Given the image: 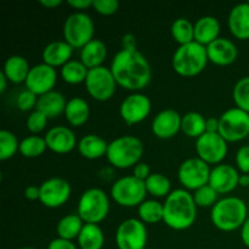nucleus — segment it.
Instances as JSON below:
<instances>
[{
	"instance_id": "nucleus-1",
	"label": "nucleus",
	"mask_w": 249,
	"mask_h": 249,
	"mask_svg": "<svg viewBox=\"0 0 249 249\" xmlns=\"http://www.w3.org/2000/svg\"><path fill=\"white\" fill-rule=\"evenodd\" d=\"M109 68L117 84L129 91L138 92L145 89L152 78L150 63L139 50L118 51Z\"/></svg>"
},
{
	"instance_id": "nucleus-2",
	"label": "nucleus",
	"mask_w": 249,
	"mask_h": 249,
	"mask_svg": "<svg viewBox=\"0 0 249 249\" xmlns=\"http://www.w3.org/2000/svg\"><path fill=\"white\" fill-rule=\"evenodd\" d=\"M163 223L175 231L187 230L196 221L197 206L194 196L185 189L170 192L163 203Z\"/></svg>"
},
{
	"instance_id": "nucleus-3",
	"label": "nucleus",
	"mask_w": 249,
	"mask_h": 249,
	"mask_svg": "<svg viewBox=\"0 0 249 249\" xmlns=\"http://www.w3.org/2000/svg\"><path fill=\"white\" fill-rule=\"evenodd\" d=\"M247 219L248 206L238 197H224L212 207V224L224 232H231L241 229Z\"/></svg>"
},
{
	"instance_id": "nucleus-4",
	"label": "nucleus",
	"mask_w": 249,
	"mask_h": 249,
	"mask_svg": "<svg viewBox=\"0 0 249 249\" xmlns=\"http://www.w3.org/2000/svg\"><path fill=\"white\" fill-rule=\"evenodd\" d=\"M207 48L197 41L180 45L175 50L172 65L175 72L185 78H192L202 73L208 63Z\"/></svg>"
},
{
	"instance_id": "nucleus-5",
	"label": "nucleus",
	"mask_w": 249,
	"mask_h": 249,
	"mask_svg": "<svg viewBox=\"0 0 249 249\" xmlns=\"http://www.w3.org/2000/svg\"><path fill=\"white\" fill-rule=\"evenodd\" d=\"M142 155V141L134 135H123L108 143L106 157L117 169H126L140 163Z\"/></svg>"
},
{
	"instance_id": "nucleus-6",
	"label": "nucleus",
	"mask_w": 249,
	"mask_h": 249,
	"mask_svg": "<svg viewBox=\"0 0 249 249\" xmlns=\"http://www.w3.org/2000/svg\"><path fill=\"white\" fill-rule=\"evenodd\" d=\"M109 213V198L104 190L91 187L83 192L78 202V215L85 224L100 223L107 218Z\"/></svg>"
},
{
	"instance_id": "nucleus-7",
	"label": "nucleus",
	"mask_w": 249,
	"mask_h": 249,
	"mask_svg": "<svg viewBox=\"0 0 249 249\" xmlns=\"http://www.w3.org/2000/svg\"><path fill=\"white\" fill-rule=\"evenodd\" d=\"M95 24L91 17L85 12H73L66 18L63 24V40L73 49L82 50L94 39Z\"/></svg>"
},
{
	"instance_id": "nucleus-8",
	"label": "nucleus",
	"mask_w": 249,
	"mask_h": 249,
	"mask_svg": "<svg viewBox=\"0 0 249 249\" xmlns=\"http://www.w3.org/2000/svg\"><path fill=\"white\" fill-rule=\"evenodd\" d=\"M145 181H141L134 175H128L117 180L111 187V197L117 204L125 208L139 207L146 201Z\"/></svg>"
},
{
	"instance_id": "nucleus-9",
	"label": "nucleus",
	"mask_w": 249,
	"mask_h": 249,
	"mask_svg": "<svg viewBox=\"0 0 249 249\" xmlns=\"http://www.w3.org/2000/svg\"><path fill=\"white\" fill-rule=\"evenodd\" d=\"M117 85L118 84L112 74L111 68H107L105 66L89 70L88 77L85 79L87 92L99 102L111 100L116 92Z\"/></svg>"
},
{
	"instance_id": "nucleus-10",
	"label": "nucleus",
	"mask_w": 249,
	"mask_h": 249,
	"mask_svg": "<svg viewBox=\"0 0 249 249\" xmlns=\"http://www.w3.org/2000/svg\"><path fill=\"white\" fill-rule=\"evenodd\" d=\"M219 134L228 142H238L249 136V113L233 107L219 118Z\"/></svg>"
},
{
	"instance_id": "nucleus-11",
	"label": "nucleus",
	"mask_w": 249,
	"mask_h": 249,
	"mask_svg": "<svg viewBox=\"0 0 249 249\" xmlns=\"http://www.w3.org/2000/svg\"><path fill=\"white\" fill-rule=\"evenodd\" d=\"M211 170L208 163L202 160L201 158H189L180 164L179 170H178V178L185 190L196 191L202 186L208 185Z\"/></svg>"
},
{
	"instance_id": "nucleus-12",
	"label": "nucleus",
	"mask_w": 249,
	"mask_h": 249,
	"mask_svg": "<svg viewBox=\"0 0 249 249\" xmlns=\"http://www.w3.org/2000/svg\"><path fill=\"white\" fill-rule=\"evenodd\" d=\"M147 238V229L140 219H126L117 228L116 245L118 249H145Z\"/></svg>"
},
{
	"instance_id": "nucleus-13",
	"label": "nucleus",
	"mask_w": 249,
	"mask_h": 249,
	"mask_svg": "<svg viewBox=\"0 0 249 249\" xmlns=\"http://www.w3.org/2000/svg\"><path fill=\"white\" fill-rule=\"evenodd\" d=\"M196 152L198 158L209 165L221 164L228 155V141L219 133H204L196 140Z\"/></svg>"
},
{
	"instance_id": "nucleus-14",
	"label": "nucleus",
	"mask_w": 249,
	"mask_h": 249,
	"mask_svg": "<svg viewBox=\"0 0 249 249\" xmlns=\"http://www.w3.org/2000/svg\"><path fill=\"white\" fill-rule=\"evenodd\" d=\"M71 184L62 178H50L40 185V203L46 208H60L70 199Z\"/></svg>"
},
{
	"instance_id": "nucleus-15",
	"label": "nucleus",
	"mask_w": 249,
	"mask_h": 249,
	"mask_svg": "<svg viewBox=\"0 0 249 249\" xmlns=\"http://www.w3.org/2000/svg\"><path fill=\"white\" fill-rule=\"evenodd\" d=\"M152 102L141 92H134L123 100L119 107V114L128 125H134L145 121L151 113Z\"/></svg>"
},
{
	"instance_id": "nucleus-16",
	"label": "nucleus",
	"mask_w": 249,
	"mask_h": 249,
	"mask_svg": "<svg viewBox=\"0 0 249 249\" xmlns=\"http://www.w3.org/2000/svg\"><path fill=\"white\" fill-rule=\"evenodd\" d=\"M56 80H57L56 68L43 62L31 68L24 85L27 90L34 92L38 96H41L46 92L53 91Z\"/></svg>"
},
{
	"instance_id": "nucleus-17",
	"label": "nucleus",
	"mask_w": 249,
	"mask_h": 249,
	"mask_svg": "<svg viewBox=\"0 0 249 249\" xmlns=\"http://www.w3.org/2000/svg\"><path fill=\"white\" fill-rule=\"evenodd\" d=\"M182 116L175 109L168 108L158 112L152 121V133L156 138L168 140L172 139L181 130Z\"/></svg>"
},
{
	"instance_id": "nucleus-18",
	"label": "nucleus",
	"mask_w": 249,
	"mask_h": 249,
	"mask_svg": "<svg viewBox=\"0 0 249 249\" xmlns=\"http://www.w3.org/2000/svg\"><path fill=\"white\" fill-rule=\"evenodd\" d=\"M240 174L233 165L221 163L211 170L208 185H211L218 195H228L238 186Z\"/></svg>"
},
{
	"instance_id": "nucleus-19",
	"label": "nucleus",
	"mask_w": 249,
	"mask_h": 249,
	"mask_svg": "<svg viewBox=\"0 0 249 249\" xmlns=\"http://www.w3.org/2000/svg\"><path fill=\"white\" fill-rule=\"evenodd\" d=\"M46 146L53 152L66 155L73 151L77 146V136L72 129L63 125L53 126L44 136Z\"/></svg>"
},
{
	"instance_id": "nucleus-20",
	"label": "nucleus",
	"mask_w": 249,
	"mask_h": 249,
	"mask_svg": "<svg viewBox=\"0 0 249 249\" xmlns=\"http://www.w3.org/2000/svg\"><path fill=\"white\" fill-rule=\"evenodd\" d=\"M206 48L208 60L216 66H230L237 60V46L228 38H218Z\"/></svg>"
},
{
	"instance_id": "nucleus-21",
	"label": "nucleus",
	"mask_w": 249,
	"mask_h": 249,
	"mask_svg": "<svg viewBox=\"0 0 249 249\" xmlns=\"http://www.w3.org/2000/svg\"><path fill=\"white\" fill-rule=\"evenodd\" d=\"M228 26L230 33L240 40L249 39V2H241L233 6L229 14Z\"/></svg>"
},
{
	"instance_id": "nucleus-22",
	"label": "nucleus",
	"mask_w": 249,
	"mask_h": 249,
	"mask_svg": "<svg viewBox=\"0 0 249 249\" xmlns=\"http://www.w3.org/2000/svg\"><path fill=\"white\" fill-rule=\"evenodd\" d=\"M74 49L65 40H55L49 43L43 50V62L53 68L61 67L70 62Z\"/></svg>"
},
{
	"instance_id": "nucleus-23",
	"label": "nucleus",
	"mask_w": 249,
	"mask_h": 249,
	"mask_svg": "<svg viewBox=\"0 0 249 249\" xmlns=\"http://www.w3.org/2000/svg\"><path fill=\"white\" fill-rule=\"evenodd\" d=\"M220 33V23L214 16H203L198 18L195 23V41L203 46L216 40Z\"/></svg>"
},
{
	"instance_id": "nucleus-24",
	"label": "nucleus",
	"mask_w": 249,
	"mask_h": 249,
	"mask_svg": "<svg viewBox=\"0 0 249 249\" xmlns=\"http://www.w3.org/2000/svg\"><path fill=\"white\" fill-rule=\"evenodd\" d=\"M67 102L68 101L61 92L53 90V91L46 92V94L38 97V104H36V109L45 114L48 118H56L60 114H65Z\"/></svg>"
},
{
	"instance_id": "nucleus-25",
	"label": "nucleus",
	"mask_w": 249,
	"mask_h": 249,
	"mask_svg": "<svg viewBox=\"0 0 249 249\" xmlns=\"http://www.w3.org/2000/svg\"><path fill=\"white\" fill-rule=\"evenodd\" d=\"M108 143L101 136L95 134H88L83 136L78 142V151L87 160H99L107 155Z\"/></svg>"
},
{
	"instance_id": "nucleus-26",
	"label": "nucleus",
	"mask_w": 249,
	"mask_h": 249,
	"mask_svg": "<svg viewBox=\"0 0 249 249\" xmlns=\"http://www.w3.org/2000/svg\"><path fill=\"white\" fill-rule=\"evenodd\" d=\"M31 68L28 61L23 56L12 55L6 58L1 72L4 73L9 82L14 84H21L26 82Z\"/></svg>"
},
{
	"instance_id": "nucleus-27",
	"label": "nucleus",
	"mask_w": 249,
	"mask_h": 249,
	"mask_svg": "<svg viewBox=\"0 0 249 249\" xmlns=\"http://www.w3.org/2000/svg\"><path fill=\"white\" fill-rule=\"evenodd\" d=\"M107 57V46L100 39H92L80 50V61L87 66L88 70L102 66Z\"/></svg>"
},
{
	"instance_id": "nucleus-28",
	"label": "nucleus",
	"mask_w": 249,
	"mask_h": 249,
	"mask_svg": "<svg viewBox=\"0 0 249 249\" xmlns=\"http://www.w3.org/2000/svg\"><path fill=\"white\" fill-rule=\"evenodd\" d=\"M65 117L72 126L79 128L84 125L90 117V107L87 100L83 97H72L68 100Z\"/></svg>"
},
{
	"instance_id": "nucleus-29",
	"label": "nucleus",
	"mask_w": 249,
	"mask_h": 249,
	"mask_svg": "<svg viewBox=\"0 0 249 249\" xmlns=\"http://www.w3.org/2000/svg\"><path fill=\"white\" fill-rule=\"evenodd\" d=\"M77 240L80 249H102L105 243L104 231L99 225L84 224Z\"/></svg>"
},
{
	"instance_id": "nucleus-30",
	"label": "nucleus",
	"mask_w": 249,
	"mask_h": 249,
	"mask_svg": "<svg viewBox=\"0 0 249 249\" xmlns=\"http://www.w3.org/2000/svg\"><path fill=\"white\" fill-rule=\"evenodd\" d=\"M84 224L85 223L78 214H68L60 219L56 226V232L60 238L73 241L74 238H78L79 233L82 232Z\"/></svg>"
},
{
	"instance_id": "nucleus-31",
	"label": "nucleus",
	"mask_w": 249,
	"mask_h": 249,
	"mask_svg": "<svg viewBox=\"0 0 249 249\" xmlns=\"http://www.w3.org/2000/svg\"><path fill=\"white\" fill-rule=\"evenodd\" d=\"M206 122L207 118H204L203 114L199 112H187L182 116L181 131L189 138L197 140L206 133Z\"/></svg>"
},
{
	"instance_id": "nucleus-32",
	"label": "nucleus",
	"mask_w": 249,
	"mask_h": 249,
	"mask_svg": "<svg viewBox=\"0 0 249 249\" xmlns=\"http://www.w3.org/2000/svg\"><path fill=\"white\" fill-rule=\"evenodd\" d=\"M89 70L87 66L78 60H71L61 68V78L67 84L75 85L80 83H85Z\"/></svg>"
},
{
	"instance_id": "nucleus-33",
	"label": "nucleus",
	"mask_w": 249,
	"mask_h": 249,
	"mask_svg": "<svg viewBox=\"0 0 249 249\" xmlns=\"http://www.w3.org/2000/svg\"><path fill=\"white\" fill-rule=\"evenodd\" d=\"M138 214L143 224H157L163 221L164 208L163 204L156 199H146L138 207Z\"/></svg>"
},
{
	"instance_id": "nucleus-34",
	"label": "nucleus",
	"mask_w": 249,
	"mask_h": 249,
	"mask_svg": "<svg viewBox=\"0 0 249 249\" xmlns=\"http://www.w3.org/2000/svg\"><path fill=\"white\" fill-rule=\"evenodd\" d=\"M170 32L179 46L195 41V24L185 17L175 19L170 27Z\"/></svg>"
},
{
	"instance_id": "nucleus-35",
	"label": "nucleus",
	"mask_w": 249,
	"mask_h": 249,
	"mask_svg": "<svg viewBox=\"0 0 249 249\" xmlns=\"http://www.w3.org/2000/svg\"><path fill=\"white\" fill-rule=\"evenodd\" d=\"M145 185L147 194H150L153 197H158V198H160V197L167 198L168 195L172 192L170 191V187H172L170 180L160 173H152L146 179Z\"/></svg>"
},
{
	"instance_id": "nucleus-36",
	"label": "nucleus",
	"mask_w": 249,
	"mask_h": 249,
	"mask_svg": "<svg viewBox=\"0 0 249 249\" xmlns=\"http://www.w3.org/2000/svg\"><path fill=\"white\" fill-rule=\"evenodd\" d=\"M48 148L46 141L40 136H27L19 142V152L26 158H36L43 155Z\"/></svg>"
},
{
	"instance_id": "nucleus-37",
	"label": "nucleus",
	"mask_w": 249,
	"mask_h": 249,
	"mask_svg": "<svg viewBox=\"0 0 249 249\" xmlns=\"http://www.w3.org/2000/svg\"><path fill=\"white\" fill-rule=\"evenodd\" d=\"M17 151H19L17 136L6 129L0 130V160L5 162L10 160L16 155Z\"/></svg>"
},
{
	"instance_id": "nucleus-38",
	"label": "nucleus",
	"mask_w": 249,
	"mask_h": 249,
	"mask_svg": "<svg viewBox=\"0 0 249 249\" xmlns=\"http://www.w3.org/2000/svg\"><path fill=\"white\" fill-rule=\"evenodd\" d=\"M233 101L236 107L249 113V77H243L233 87Z\"/></svg>"
},
{
	"instance_id": "nucleus-39",
	"label": "nucleus",
	"mask_w": 249,
	"mask_h": 249,
	"mask_svg": "<svg viewBox=\"0 0 249 249\" xmlns=\"http://www.w3.org/2000/svg\"><path fill=\"white\" fill-rule=\"evenodd\" d=\"M195 199V203L197 207H213L218 202V194L211 185L202 186L201 189L196 190L192 195Z\"/></svg>"
},
{
	"instance_id": "nucleus-40",
	"label": "nucleus",
	"mask_w": 249,
	"mask_h": 249,
	"mask_svg": "<svg viewBox=\"0 0 249 249\" xmlns=\"http://www.w3.org/2000/svg\"><path fill=\"white\" fill-rule=\"evenodd\" d=\"M48 121L49 118L45 116V114L36 109V111L32 112V113L29 114L28 118H27V122H26L27 129H28L32 134L36 135V134L41 133V131L45 129L46 124H48Z\"/></svg>"
},
{
	"instance_id": "nucleus-41",
	"label": "nucleus",
	"mask_w": 249,
	"mask_h": 249,
	"mask_svg": "<svg viewBox=\"0 0 249 249\" xmlns=\"http://www.w3.org/2000/svg\"><path fill=\"white\" fill-rule=\"evenodd\" d=\"M38 95L34 92L29 91V90H23L18 94L16 100L17 107L21 109L22 112H28L31 109L36 108V104H38Z\"/></svg>"
},
{
	"instance_id": "nucleus-42",
	"label": "nucleus",
	"mask_w": 249,
	"mask_h": 249,
	"mask_svg": "<svg viewBox=\"0 0 249 249\" xmlns=\"http://www.w3.org/2000/svg\"><path fill=\"white\" fill-rule=\"evenodd\" d=\"M92 9L102 16H111L118 11L119 2L117 0H94Z\"/></svg>"
},
{
	"instance_id": "nucleus-43",
	"label": "nucleus",
	"mask_w": 249,
	"mask_h": 249,
	"mask_svg": "<svg viewBox=\"0 0 249 249\" xmlns=\"http://www.w3.org/2000/svg\"><path fill=\"white\" fill-rule=\"evenodd\" d=\"M236 165L243 174H249V146H241L236 152Z\"/></svg>"
},
{
	"instance_id": "nucleus-44",
	"label": "nucleus",
	"mask_w": 249,
	"mask_h": 249,
	"mask_svg": "<svg viewBox=\"0 0 249 249\" xmlns=\"http://www.w3.org/2000/svg\"><path fill=\"white\" fill-rule=\"evenodd\" d=\"M151 174H152V173H151L150 165H148L147 163H142V162L138 163L133 169L134 177L138 178V179L141 180V181H146V179H147Z\"/></svg>"
},
{
	"instance_id": "nucleus-45",
	"label": "nucleus",
	"mask_w": 249,
	"mask_h": 249,
	"mask_svg": "<svg viewBox=\"0 0 249 249\" xmlns=\"http://www.w3.org/2000/svg\"><path fill=\"white\" fill-rule=\"evenodd\" d=\"M48 249H78V248L72 241L57 237L49 243Z\"/></svg>"
},
{
	"instance_id": "nucleus-46",
	"label": "nucleus",
	"mask_w": 249,
	"mask_h": 249,
	"mask_svg": "<svg viewBox=\"0 0 249 249\" xmlns=\"http://www.w3.org/2000/svg\"><path fill=\"white\" fill-rule=\"evenodd\" d=\"M122 50L128 51H136L138 50V41L136 36L131 33L124 34L122 38Z\"/></svg>"
},
{
	"instance_id": "nucleus-47",
	"label": "nucleus",
	"mask_w": 249,
	"mask_h": 249,
	"mask_svg": "<svg viewBox=\"0 0 249 249\" xmlns=\"http://www.w3.org/2000/svg\"><path fill=\"white\" fill-rule=\"evenodd\" d=\"M92 1H94V0H68L67 4L70 5V6H72L73 9L79 10L80 12H83V10L92 7Z\"/></svg>"
},
{
	"instance_id": "nucleus-48",
	"label": "nucleus",
	"mask_w": 249,
	"mask_h": 249,
	"mask_svg": "<svg viewBox=\"0 0 249 249\" xmlns=\"http://www.w3.org/2000/svg\"><path fill=\"white\" fill-rule=\"evenodd\" d=\"M24 197L29 201H36L40 198V186H36V185H29L24 190Z\"/></svg>"
},
{
	"instance_id": "nucleus-49",
	"label": "nucleus",
	"mask_w": 249,
	"mask_h": 249,
	"mask_svg": "<svg viewBox=\"0 0 249 249\" xmlns=\"http://www.w3.org/2000/svg\"><path fill=\"white\" fill-rule=\"evenodd\" d=\"M206 133H219V118H207Z\"/></svg>"
},
{
	"instance_id": "nucleus-50",
	"label": "nucleus",
	"mask_w": 249,
	"mask_h": 249,
	"mask_svg": "<svg viewBox=\"0 0 249 249\" xmlns=\"http://www.w3.org/2000/svg\"><path fill=\"white\" fill-rule=\"evenodd\" d=\"M241 238H242L243 245L249 248V216L246 223L243 224L242 228H241Z\"/></svg>"
},
{
	"instance_id": "nucleus-51",
	"label": "nucleus",
	"mask_w": 249,
	"mask_h": 249,
	"mask_svg": "<svg viewBox=\"0 0 249 249\" xmlns=\"http://www.w3.org/2000/svg\"><path fill=\"white\" fill-rule=\"evenodd\" d=\"M62 4L61 0H40V5L48 7V9H55Z\"/></svg>"
},
{
	"instance_id": "nucleus-52",
	"label": "nucleus",
	"mask_w": 249,
	"mask_h": 249,
	"mask_svg": "<svg viewBox=\"0 0 249 249\" xmlns=\"http://www.w3.org/2000/svg\"><path fill=\"white\" fill-rule=\"evenodd\" d=\"M7 78L5 77V74L2 72H0V94H4L5 90H6L7 87Z\"/></svg>"
},
{
	"instance_id": "nucleus-53",
	"label": "nucleus",
	"mask_w": 249,
	"mask_h": 249,
	"mask_svg": "<svg viewBox=\"0 0 249 249\" xmlns=\"http://www.w3.org/2000/svg\"><path fill=\"white\" fill-rule=\"evenodd\" d=\"M238 186L248 187L249 186V174L240 175V180H238Z\"/></svg>"
},
{
	"instance_id": "nucleus-54",
	"label": "nucleus",
	"mask_w": 249,
	"mask_h": 249,
	"mask_svg": "<svg viewBox=\"0 0 249 249\" xmlns=\"http://www.w3.org/2000/svg\"><path fill=\"white\" fill-rule=\"evenodd\" d=\"M21 249H36V248H33V247H23V248H21Z\"/></svg>"
},
{
	"instance_id": "nucleus-55",
	"label": "nucleus",
	"mask_w": 249,
	"mask_h": 249,
	"mask_svg": "<svg viewBox=\"0 0 249 249\" xmlns=\"http://www.w3.org/2000/svg\"><path fill=\"white\" fill-rule=\"evenodd\" d=\"M247 206H248V208H249V198H248V203H247Z\"/></svg>"
},
{
	"instance_id": "nucleus-56",
	"label": "nucleus",
	"mask_w": 249,
	"mask_h": 249,
	"mask_svg": "<svg viewBox=\"0 0 249 249\" xmlns=\"http://www.w3.org/2000/svg\"><path fill=\"white\" fill-rule=\"evenodd\" d=\"M248 2H249V1H248Z\"/></svg>"
}]
</instances>
